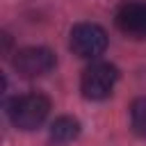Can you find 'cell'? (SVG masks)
Listing matches in <instances>:
<instances>
[{
    "mask_svg": "<svg viewBox=\"0 0 146 146\" xmlns=\"http://www.w3.org/2000/svg\"><path fill=\"white\" fill-rule=\"evenodd\" d=\"M130 121L135 132H139L141 137H146V98H137L130 107Z\"/></svg>",
    "mask_w": 146,
    "mask_h": 146,
    "instance_id": "cell-7",
    "label": "cell"
},
{
    "mask_svg": "<svg viewBox=\"0 0 146 146\" xmlns=\"http://www.w3.org/2000/svg\"><path fill=\"white\" fill-rule=\"evenodd\" d=\"M14 68L23 78H39L55 68V55H52V50L41 48V46L23 48L14 57Z\"/></svg>",
    "mask_w": 146,
    "mask_h": 146,
    "instance_id": "cell-4",
    "label": "cell"
},
{
    "mask_svg": "<svg viewBox=\"0 0 146 146\" xmlns=\"http://www.w3.org/2000/svg\"><path fill=\"white\" fill-rule=\"evenodd\" d=\"M107 48V34L96 23H78L71 30V50L78 57L91 59Z\"/></svg>",
    "mask_w": 146,
    "mask_h": 146,
    "instance_id": "cell-3",
    "label": "cell"
},
{
    "mask_svg": "<svg viewBox=\"0 0 146 146\" xmlns=\"http://www.w3.org/2000/svg\"><path fill=\"white\" fill-rule=\"evenodd\" d=\"M48 112H50V100H48V96H43L39 91L16 96L11 103H7V116L21 130L39 128L46 121Z\"/></svg>",
    "mask_w": 146,
    "mask_h": 146,
    "instance_id": "cell-1",
    "label": "cell"
},
{
    "mask_svg": "<svg viewBox=\"0 0 146 146\" xmlns=\"http://www.w3.org/2000/svg\"><path fill=\"white\" fill-rule=\"evenodd\" d=\"M116 80H119L116 66H112L107 62H96V64L87 66L82 73V80H80L82 96L89 100H103L112 94Z\"/></svg>",
    "mask_w": 146,
    "mask_h": 146,
    "instance_id": "cell-2",
    "label": "cell"
},
{
    "mask_svg": "<svg viewBox=\"0 0 146 146\" xmlns=\"http://www.w3.org/2000/svg\"><path fill=\"white\" fill-rule=\"evenodd\" d=\"M78 135H80V121L73 116H59L50 125V141L55 144H68L78 139Z\"/></svg>",
    "mask_w": 146,
    "mask_h": 146,
    "instance_id": "cell-6",
    "label": "cell"
},
{
    "mask_svg": "<svg viewBox=\"0 0 146 146\" xmlns=\"http://www.w3.org/2000/svg\"><path fill=\"white\" fill-rule=\"evenodd\" d=\"M116 27L132 39H146V2L144 0H125L119 5L114 14Z\"/></svg>",
    "mask_w": 146,
    "mask_h": 146,
    "instance_id": "cell-5",
    "label": "cell"
}]
</instances>
